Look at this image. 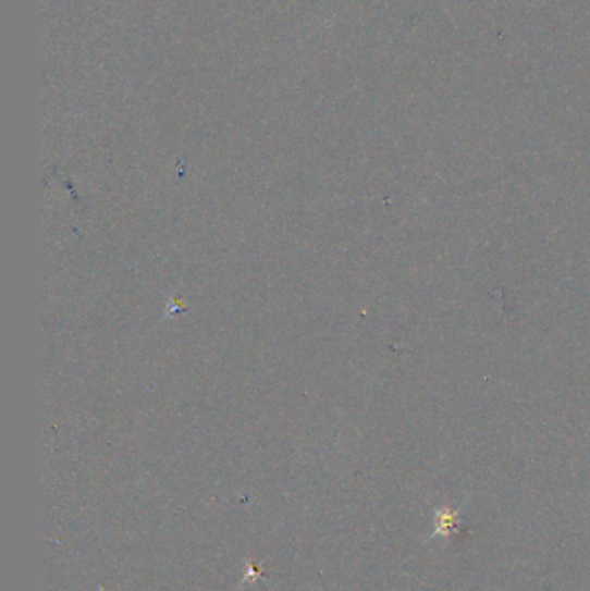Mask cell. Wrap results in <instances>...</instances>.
<instances>
[{
    "instance_id": "obj_1",
    "label": "cell",
    "mask_w": 590,
    "mask_h": 591,
    "mask_svg": "<svg viewBox=\"0 0 590 591\" xmlns=\"http://www.w3.org/2000/svg\"><path fill=\"white\" fill-rule=\"evenodd\" d=\"M460 522H463V512L460 508H452L448 505L434 508L433 512V533L430 534V541L437 538L451 540L454 534L459 533Z\"/></svg>"
}]
</instances>
